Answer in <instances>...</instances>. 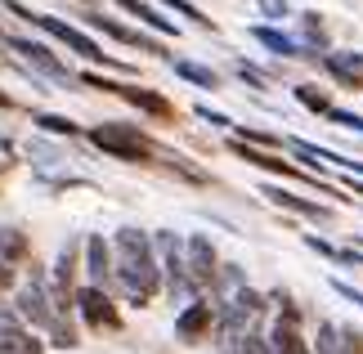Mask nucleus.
<instances>
[{
  "mask_svg": "<svg viewBox=\"0 0 363 354\" xmlns=\"http://www.w3.org/2000/svg\"><path fill=\"white\" fill-rule=\"evenodd\" d=\"M117 247V278H121V292L130 296L135 305H148L162 287V274L152 265V243L139 229H117L113 238Z\"/></svg>",
  "mask_w": 363,
  "mask_h": 354,
  "instance_id": "obj_1",
  "label": "nucleus"
},
{
  "mask_svg": "<svg viewBox=\"0 0 363 354\" xmlns=\"http://www.w3.org/2000/svg\"><path fill=\"white\" fill-rule=\"evenodd\" d=\"M90 144L104 148L108 157H121V162H152V157H166V153L152 144V139L130 121H104L90 131Z\"/></svg>",
  "mask_w": 363,
  "mask_h": 354,
  "instance_id": "obj_2",
  "label": "nucleus"
},
{
  "mask_svg": "<svg viewBox=\"0 0 363 354\" xmlns=\"http://www.w3.org/2000/svg\"><path fill=\"white\" fill-rule=\"evenodd\" d=\"M5 9L9 13H18V18H27V23H36L40 32H50L54 40H63V45H72L77 54H86V59H94V63H104V67H121L117 59H108V54L94 45V40L86 36V32H77V27H67V23H59V18H50V13H36V9H27V5H18V0H5ZM125 72V67H121Z\"/></svg>",
  "mask_w": 363,
  "mask_h": 354,
  "instance_id": "obj_3",
  "label": "nucleus"
},
{
  "mask_svg": "<svg viewBox=\"0 0 363 354\" xmlns=\"http://www.w3.org/2000/svg\"><path fill=\"white\" fill-rule=\"evenodd\" d=\"M81 81H86V86H99V90H108V94H121V99H130V104H135V108H144L148 117L175 121V108L166 104L162 94H152V90H139V86H121V81H104V77H94V72H86Z\"/></svg>",
  "mask_w": 363,
  "mask_h": 354,
  "instance_id": "obj_4",
  "label": "nucleus"
},
{
  "mask_svg": "<svg viewBox=\"0 0 363 354\" xmlns=\"http://www.w3.org/2000/svg\"><path fill=\"white\" fill-rule=\"evenodd\" d=\"M157 247H162V265H166V287H171L175 301H184L189 292H198V282H189V256H179V238L175 233H157Z\"/></svg>",
  "mask_w": 363,
  "mask_h": 354,
  "instance_id": "obj_5",
  "label": "nucleus"
},
{
  "mask_svg": "<svg viewBox=\"0 0 363 354\" xmlns=\"http://www.w3.org/2000/svg\"><path fill=\"white\" fill-rule=\"evenodd\" d=\"M77 305H81V314H86L90 328H99V332H117L121 328V314H117V305L104 296V287H81Z\"/></svg>",
  "mask_w": 363,
  "mask_h": 354,
  "instance_id": "obj_6",
  "label": "nucleus"
},
{
  "mask_svg": "<svg viewBox=\"0 0 363 354\" xmlns=\"http://www.w3.org/2000/svg\"><path fill=\"white\" fill-rule=\"evenodd\" d=\"M184 256H189V274L198 287H216V274H220V260H216V247L206 243L202 233H193L184 243Z\"/></svg>",
  "mask_w": 363,
  "mask_h": 354,
  "instance_id": "obj_7",
  "label": "nucleus"
},
{
  "mask_svg": "<svg viewBox=\"0 0 363 354\" xmlns=\"http://www.w3.org/2000/svg\"><path fill=\"white\" fill-rule=\"evenodd\" d=\"M9 50H13V54H23V59H27V63H36V67H40V72H45V77H54V81H72V72H67V67H63L59 59H54V54H50L45 45H36V40H23V36H9Z\"/></svg>",
  "mask_w": 363,
  "mask_h": 354,
  "instance_id": "obj_8",
  "label": "nucleus"
},
{
  "mask_svg": "<svg viewBox=\"0 0 363 354\" xmlns=\"http://www.w3.org/2000/svg\"><path fill=\"white\" fill-rule=\"evenodd\" d=\"M0 354H40V341L13 323L9 309H0Z\"/></svg>",
  "mask_w": 363,
  "mask_h": 354,
  "instance_id": "obj_9",
  "label": "nucleus"
},
{
  "mask_svg": "<svg viewBox=\"0 0 363 354\" xmlns=\"http://www.w3.org/2000/svg\"><path fill=\"white\" fill-rule=\"evenodd\" d=\"M86 18L99 27V32H108L113 40H121V45H135V50H148V54H162L157 50V40L152 36H139L135 27H125V23H117V18H108V13H86Z\"/></svg>",
  "mask_w": 363,
  "mask_h": 354,
  "instance_id": "obj_10",
  "label": "nucleus"
},
{
  "mask_svg": "<svg viewBox=\"0 0 363 354\" xmlns=\"http://www.w3.org/2000/svg\"><path fill=\"white\" fill-rule=\"evenodd\" d=\"M206 328H211V301H193L184 314L175 319V336H179V341H198Z\"/></svg>",
  "mask_w": 363,
  "mask_h": 354,
  "instance_id": "obj_11",
  "label": "nucleus"
},
{
  "mask_svg": "<svg viewBox=\"0 0 363 354\" xmlns=\"http://www.w3.org/2000/svg\"><path fill=\"white\" fill-rule=\"evenodd\" d=\"M323 67L341 81V86H363V54L337 50V54H328V59H323Z\"/></svg>",
  "mask_w": 363,
  "mask_h": 354,
  "instance_id": "obj_12",
  "label": "nucleus"
},
{
  "mask_svg": "<svg viewBox=\"0 0 363 354\" xmlns=\"http://www.w3.org/2000/svg\"><path fill=\"white\" fill-rule=\"evenodd\" d=\"M86 269H90V278H94V287H108V282H113V256H108V243L99 233L94 238H86Z\"/></svg>",
  "mask_w": 363,
  "mask_h": 354,
  "instance_id": "obj_13",
  "label": "nucleus"
},
{
  "mask_svg": "<svg viewBox=\"0 0 363 354\" xmlns=\"http://www.w3.org/2000/svg\"><path fill=\"white\" fill-rule=\"evenodd\" d=\"M113 5H121L125 13H135V18H144L148 27H157L162 36H175V23H166V18H162V13L152 9V5H144V0H113Z\"/></svg>",
  "mask_w": 363,
  "mask_h": 354,
  "instance_id": "obj_14",
  "label": "nucleus"
},
{
  "mask_svg": "<svg viewBox=\"0 0 363 354\" xmlns=\"http://www.w3.org/2000/svg\"><path fill=\"white\" fill-rule=\"evenodd\" d=\"M251 36H256L260 45H269L274 54H283V59H296V54H305V50L296 45V40H291V36H283V32H274V27H256Z\"/></svg>",
  "mask_w": 363,
  "mask_h": 354,
  "instance_id": "obj_15",
  "label": "nucleus"
},
{
  "mask_svg": "<svg viewBox=\"0 0 363 354\" xmlns=\"http://www.w3.org/2000/svg\"><path fill=\"white\" fill-rule=\"evenodd\" d=\"M264 193H269V202H278V206H287V211H301V216L328 220V211L318 206V202H305V197H296V193H283V189H264Z\"/></svg>",
  "mask_w": 363,
  "mask_h": 354,
  "instance_id": "obj_16",
  "label": "nucleus"
},
{
  "mask_svg": "<svg viewBox=\"0 0 363 354\" xmlns=\"http://www.w3.org/2000/svg\"><path fill=\"white\" fill-rule=\"evenodd\" d=\"M175 72L184 77V81H193V86H202V90H220V77L211 72V67H202V63H189V59H179V63H175Z\"/></svg>",
  "mask_w": 363,
  "mask_h": 354,
  "instance_id": "obj_17",
  "label": "nucleus"
},
{
  "mask_svg": "<svg viewBox=\"0 0 363 354\" xmlns=\"http://www.w3.org/2000/svg\"><path fill=\"white\" fill-rule=\"evenodd\" d=\"M27 256V238L18 233V229H0V260H23Z\"/></svg>",
  "mask_w": 363,
  "mask_h": 354,
  "instance_id": "obj_18",
  "label": "nucleus"
},
{
  "mask_svg": "<svg viewBox=\"0 0 363 354\" xmlns=\"http://www.w3.org/2000/svg\"><path fill=\"white\" fill-rule=\"evenodd\" d=\"M296 99H301V104H305V108H314V112H323V117H328V112H332V99H328L323 90H314V86H296Z\"/></svg>",
  "mask_w": 363,
  "mask_h": 354,
  "instance_id": "obj_19",
  "label": "nucleus"
},
{
  "mask_svg": "<svg viewBox=\"0 0 363 354\" xmlns=\"http://www.w3.org/2000/svg\"><path fill=\"white\" fill-rule=\"evenodd\" d=\"M162 5H166V9H175V13H184V18H193V23H198V27H206V32H216V23L206 18L202 9H193L189 0H162Z\"/></svg>",
  "mask_w": 363,
  "mask_h": 354,
  "instance_id": "obj_20",
  "label": "nucleus"
},
{
  "mask_svg": "<svg viewBox=\"0 0 363 354\" xmlns=\"http://www.w3.org/2000/svg\"><path fill=\"white\" fill-rule=\"evenodd\" d=\"M36 126L40 131H54V135H77V126L67 117H54V112H36Z\"/></svg>",
  "mask_w": 363,
  "mask_h": 354,
  "instance_id": "obj_21",
  "label": "nucleus"
},
{
  "mask_svg": "<svg viewBox=\"0 0 363 354\" xmlns=\"http://www.w3.org/2000/svg\"><path fill=\"white\" fill-rule=\"evenodd\" d=\"M328 121L350 126V131H363V117H354V112H341V108H332V112H328Z\"/></svg>",
  "mask_w": 363,
  "mask_h": 354,
  "instance_id": "obj_22",
  "label": "nucleus"
},
{
  "mask_svg": "<svg viewBox=\"0 0 363 354\" xmlns=\"http://www.w3.org/2000/svg\"><path fill=\"white\" fill-rule=\"evenodd\" d=\"M305 32H310V40H318V45H328V32H323V23H318L314 13H305Z\"/></svg>",
  "mask_w": 363,
  "mask_h": 354,
  "instance_id": "obj_23",
  "label": "nucleus"
},
{
  "mask_svg": "<svg viewBox=\"0 0 363 354\" xmlns=\"http://www.w3.org/2000/svg\"><path fill=\"white\" fill-rule=\"evenodd\" d=\"M260 9L269 13V18H287V0H260Z\"/></svg>",
  "mask_w": 363,
  "mask_h": 354,
  "instance_id": "obj_24",
  "label": "nucleus"
},
{
  "mask_svg": "<svg viewBox=\"0 0 363 354\" xmlns=\"http://www.w3.org/2000/svg\"><path fill=\"white\" fill-rule=\"evenodd\" d=\"M198 117H202V121H211V126H229L225 112H211V108H198Z\"/></svg>",
  "mask_w": 363,
  "mask_h": 354,
  "instance_id": "obj_25",
  "label": "nucleus"
},
{
  "mask_svg": "<svg viewBox=\"0 0 363 354\" xmlns=\"http://www.w3.org/2000/svg\"><path fill=\"white\" fill-rule=\"evenodd\" d=\"M5 287H13V265L0 260V292H5Z\"/></svg>",
  "mask_w": 363,
  "mask_h": 354,
  "instance_id": "obj_26",
  "label": "nucleus"
},
{
  "mask_svg": "<svg viewBox=\"0 0 363 354\" xmlns=\"http://www.w3.org/2000/svg\"><path fill=\"white\" fill-rule=\"evenodd\" d=\"M332 287H337L345 301H354V305H363V292H354V287H345V282H332Z\"/></svg>",
  "mask_w": 363,
  "mask_h": 354,
  "instance_id": "obj_27",
  "label": "nucleus"
},
{
  "mask_svg": "<svg viewBox=\"0 0 363 354\" xmlns=\"http://www.w3.org/2000/svg\"><path fill=\"white\" fill-rule=\"evenodd\" d=\"M9 104H13V99H9V94H0V108H9Z\"/></svg>",
  "mask_w": 363,
  "mask_h": 354,
  "instance_id": "obj_28",
  "label": "nucleus"
},
{
  "mask_svg": "<svg viewBox=\"0 0 363 354\" xmlns=\"http://www.w3.org/2000/svg\"><path fill=\"white\" fill-rule=\"evenodd\" d=\"M86 5H90V0H86Z\"/></svg>",
  "mask_w": 363,
  "mask_h": 354,
  "instance_id": "obj_29",
  "label": "nucleus"
}]
</instances>
